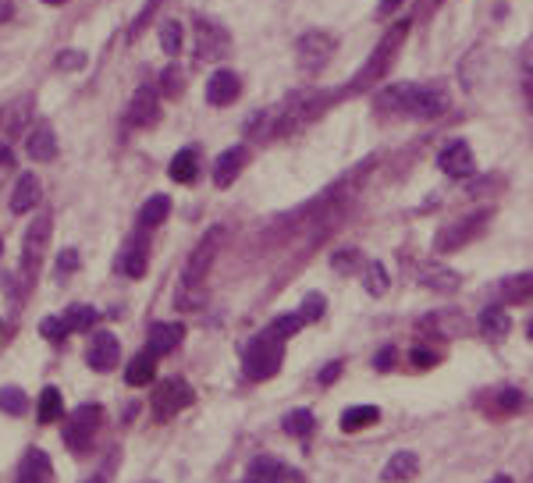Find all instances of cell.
I'll use <instances>...</instances> for the list:
<instances>
[{
    "instance_id": "6da1fadb",
    "label": "cell",
    "mask_w": 533,
    "mask_h": 483,
    "mask_svg": "<svg viewBox=\"0 0 533 483\" xmlns=\"http://www.w3.org/2000/svg\"><path fill=\"white\" fill-rule=\"evenodd\" d=\"M381 111H391V114H406V118H438L445 114V96L438 89H427V86H391L377 96Z\"/></svg>"
},
{
    "instance_id": "7a4b0ae2",
    "label": "cell",
    "mask_w": 533,
    "mask_h": 483,
    "mask_svg": "<svg viewBox=\"0 0 533 483\" xmlns=\"http://www.w3.org/2000/svg\"><path fill=\"white\" fill-rule=\"evenodd\" d=\"M406 32H409V21H398V25H391V29L381 36V43H377V50L370 53V61H366V64L356 71V78L348 82V93H363V89H370L373 82H381V78L391 71L398 50H402V43H406Z\"/></svg>"
},
{
    "instance_id": "3957f363",
    "label": "cell",
    "mask_w": 533,
    "mask_h": 483,
    "mask_svg": "<svg viewBox=\"0 0 533 483\" xmlns=\"http://www.w3.org/2000/svg\"><path fill=\"white\" fill-rule=\"evenodd\" d=\"M281 359H284V338H277L270 327L250 345L246 352V377L253 381H270L277 370H281Z\"/></svg>"
},
{
    "instance_id": "277c9868",
    "label": "cell",
    "mask_w": 533,
    "mask_h": 483,
    "mask_svg": "<svg viewBox=\"0 0 533 483\" xmlns=\"http://www.w3.org/2000/svg\"><path fill=\"white\" fill-rule=\"evenodd\" d=\"M225 239H228V232L217 225V228H210L200 245L193 249V256H189V263H185V274H182V288H200L203 284V277L210 274V266H214V259L221 256V249H225Z\"/></svg>"
},
{
    "instance_id": "5b68a950",
    "label": "cell",
    "mask_w": 533,
    "mask_h": 483,
    "mask_svg": "<svg viewBox=\"0 0 533 483\" xmlns=\"http://www.w3.org/2000/svg\"><path fill=\"white\" fill-rule=\"evenodd\" d=\"M327 107V96L324 93H295L281 103L277 118H274V135H288L295 132L299 125H306L309 118H316L320 111Z\"/></svg>"
},
{
    "instance_id": "8992f818",
    "label": "cell",
    "mask_w": 533,
    "mask_h": 483,
    "mask_svg": "<svg viewBox=\"0 0 533 483\" xmlns=\"http://www.w3.org/2000/svg\"><path fill=\"white\" fill-rule=\"evenodd\" d=\"M100 423H103V409H100V405H82V409H75V413L68 416V423H64V445H68L71 452H86V448L93 445Z\"/></svg>"
},
{
    "instance_id": "52a82bcc",
    "label": "cell",
    "mask_w": 533,
    "mask_h": 483,
    "mask_svg": "<svg viewBox=\"0 0 533 483\" xmlns=\"http://www.w3.org/2000/svg\"><path fill=\"white\" fill-rule=\"evenodd\" d=\"M46 245H50V214H39V217L29 225L25 239H21V270H25V281H29V284H32L36 274H39V263H43V256H46Z\"/></svg>"
},
{
    "instance_id": "ba28073f",
    "label": "cell",
    "mask_w": 533,
    "mask_h": 483,
    "mask_svg": "<svg viewBox=\"0 0 533 483\" xmlns=\"http://www.w3.org/2000/svg\"><path fill=\"white\" fill-rule=\"evenodd\" d=\"M334 46H338V39H334L331 32H324V29H313V32H306V36L295 43L299 68H302V71H320V68L331 61Z\"/></svg>"
},
{
    "instance_id": "9c48e42d",
    "label": "cell",
    "mask_w": 533,
    "mask_h": 483,
    "mask_svg": "<svg viewBox=\"0 0 533 483\" xmlns=\"http://www.w3.org/2000/svg\"><path fill=\"white\" fill-rule=\"evenodd\" d=\"M484 225H488V214H470V217H463V221L441 228L434 249H438V252H455V249H463V245H470V242L477 239V235L484 232Z\"/></svg>"
},
{
    "instance_id": "30bf717a",
    "label": "cell",
    "mask_w": 533,
    "mask_h": 483,
    "mask_svg": "<svg viewBox=\"0 0 533 483\" xmlns=\"http://www.w3.org/2000/svg\"><path fill=\"white\" fill-rule=\"evenodd\" d=\"M185 405H193V391L185 381H164L153 391V416L157 420H171L175 413H182Z\"/></svg>"
},
{
    "instance_id": "8fae6325",
    "label": "cell",
    "mask_w": 533,
    "mask_h": 483,
    "mask_svg": "<svg viewBox=\"0 0 533 483\" xmlns=\"http://www.w3.org/2000/svg\"><path fill=\"white\" fill-rule=\"evenodd\" d=\"M225 50H228V32L200 18L196 21V61H221Z\"/></svg>"
},
{
    "instance_id": "7c38bea8",
    "label": "cell",
    "mask_w": 533,
    "mask_h": 483,
    "mask_svg": "<svg viewBox=\"0 0 533 483\" xmlns=\"http://www.w3.org/2000/svg\"><path fill=\"white\" fill-rule=\"evenodd\" d=\"M239 96H242V78H239L235 71L221 68V71L210 75V82H207V100H210L214 107H228V103H235Z\"/></svg>"
},
{
    "instance_id": "4fadbf2b",
    "label": "cell",
    "mask_w": 533,
    "mask_h": 483,
    "mask_svg": "<svg viewBox=\"0 0 533 483\" xmlns=\"http://www.w3.org/2000/svg\"><path fill=\"white\" fill-rule=\"evenodd\" d=\"M157 118H160V96H157V89L153 86H139L135 96H132V107H128V121L139 125V128H150V125H157Z\"/></svg>"
},
{
    "instance_id": "5bb4252c",
    "label": "cell",
    "mask_w": 533,
    "mask_h": 483,
    "mask_svg": "<svg viewBox=\"0 0 533 483\" xmlns=\"http://www.w3.org/2000/svg\"><path fill=\"white\" fill-rule=\"evenodd\" d=\"M118 356H121V345H118V338H114V334H107V331L93 334L86 359H89V366H93L96 373H107V370H114Z\"/></svg>"
},
{
    "instance_id": "9a60e30c",
    "label": "cell",
    "mask_w": 533,
    "mask_h": 483,
    "mask_svg": "<svg viewBox=\"0 0 533 483\" xmlns=\"http://www.w3.org/2000/svg\"><path fill=\"white\" fill-rule=\"evenodd\" d=\"M438 164H441V171H445L448 178H470L473 168H477L473 150H470L466 143H452V146H445L441 157H438Z\"/></svg>"
},
{
    "instance_id": "2e32d148",
    "label": "cell",
    "mask_w": 533,
    "mask_h": 483,
    "mask_svg": "<svg viewBox=\"0 0 533 483\" xmlns=\"http://www.w3.org/2000/svg\"><path fill=\"white\" fill-rule=\"evenodd\" d=\"M25 153H29L32 160H39V164H46V160L57 157V135H53V128H50L46 121H39V125L25 135Z\"/></svg>"
},
{
    "instance_id": "e0dca14e",
    "label": "cell",
    "mask_w": 533,
    "mask_h": 483,
    "mask_svg": "<svg viewBox=\"0 0 533 483\" xmlns=\"http://www.w3.org/2000/svg\"><path fill=\"white\" fill-rule=\"evenodd\" d=\"M246 160H250V150H246V146H232V150H225V153L217 157V164H214V185L228 189V185L239 178V171L246 168Z\"/></svg>"
},
{
    "instance_id": "ac0fdd59",
    "label": "cell",
    "mask_w": 533,
    "mask_h": 483,
    "mask_svg": "<svg viewBox=\"0 0 533 483\" xmlns=\"http://www.w3.org/2000/svg\"><path fill=\"white\" fill-rule=\"evenodd\" d=\"M182 323H153L150 327V338H146V352L150 356H168L182 345Z\"/></svg>"
},
{
    "instance_id": "d6986e66",
    "label": "cell",
    "mask_w": 533,
    "mask_h": 483,
    "mask_svg": "<svg viewBox=\"0 0 533 483\" xmlns=\"http://www.w3.org/2000/svg\"><path fill=\"white\" fill-rule=\"evenodd\" d=\"M39 200H43L39 178H36V175H21L18 185H14V192H11V210H14V214H29Z\"/></svg>"
},
{
    "instance_id": "ffe728a7",
    "label": "cell",
    "mask_w": 533,
    "mask_h": 483,
    "mask_svg": "<svg viewBox=\"0 0 533 483\" xmlns=\"http://www.w3.org/2000/svg\"><path fill=\"white\" fill-rule=\"evenodd\" d=\"M50 477H53V470H50V459H46L39 448H32V452L21 459L18 483H50Z\"/></svg>"
},
{
    "instance_id": "44dd1931",
    "label": "cell",
    "mask_w": 533,
    "mask_h": 483,
    "mask_svg": "<svg viewBox=\"0 0 533 483\" xmlns=\"http://www.w3.org/2000/svg\"><path fill=\"white\" fill-rule=\"evenodd\" d=\"M416 473H420V459H416L413 452H398V455H391L388 466H384V480L388 483L413 480Z\"/></svg>"
},
{
    "instance_id": "7402d4cb",
    "label": "cell",
    "mask_w": 533,
    "mask_h": 483,
    "mask_svg": "<svg viewBox=\"0 0 533 483\" xmlns=\"http://www.w3.org/2000/svg\"><path fill=\"white\" fill-rule=\"evenodd\" d=\"M168 175L178 182V185H189L196 175H200V157H196V150H178L175 153V160H171V168H168Z\"/></svg>"
},
{
    "instance_id": "603a6c76",
    "label": "cell",
    "mask_w": 533,
    "mask_h": 483,
    "mask_svg": "<svg viewBox=\"0 0 533 483\" xmlns=\"http://www.w3.org/2000/svg\"><path fill=\"white\" fill-rule=\"evenodd\" d=\"M480 331L488 334V338H495V341H502L509 331H512V316L502 309V306H488L484 313H480Z\"/></svg>"
},
{
    "instance_id": "cb8c5ba5",
    "label": "cell",
    "mask_w": 533,
    "mask_h": 483,
    "mask_svg": "<svg viewBox=\"0 0 533 483\" xmlns=\"http://www.w3.org/2000/svg\"><path fill=\"white\" fill-rule=\"evenodd\" d=\"M377 420H381V409H377V405H352V409L341 413V430H345V434H356V430L373 427Z\"/></svg>"
},
{
    "instance_id": "d4e9b609",
    "label": "cell",
    "mask_w": 533,
    "mask_h": 483,
    "mask_svg": "<svg viewBox=\"0 0 533 483\" xmlns=\"http://www.w3.org/2000/svg\"><path fill=\"white\" fill-rule=\"evenodd\" d=\"M153 373H157V356H150V352H139V356L128 363V370H125V381H128L132 388H143V384H150V381H153Z\"/></svg>"
},
{
    "instance_id": "484cf974",
    "label": "cell",
    "mask_w": 533,
    "mask_h": 483,
    "mask_svg": "<svg viewBox=\"0 0 533 483\" xmlns=\"http://www.w3.org/2000/svg\"><path fill=\"white\" fill-rule=\"evenodd\" d=\"M502 299L520 306V302H530L533 299V274H516V277H505L502 281Z\"/></svg>"
},
{
    "instance_id": "4316f807",
    "label": "cell",
    "mask_w": 533,
    "mask_h": 483,
    "mask_svg": "<svg viewBox=\"0 0 533 483\" xmlns=\"http://www.w3.org/2000/svg\"><path fill=\"white\" fill-rule=\"evenodd\" d=\"M168 214H171V200H168V196H153V200L143 203L139 225H143V228H160V225L168 221Z\"/></svg>"
},
{
    "instance_id": "83f0119b",
    "label": "cell",
    "mask_w": 533,
    "mask_h": 483,
    "mask_svg": "<svg viewBox=\"0 0 533 483\" xmlns=\"http://www.w3.org/2000/svg\"><path fill=\"white\" fill-rule=\"evenodd\" d=\"M36 416H39V423H57V420L64 416V398H61L57 388H43L39 405H36Z\"/></svg>"
},
{
    "instance_id": "f1b7e54d",
    "label": "cell",
    "mask_w": 533,
    "mask_h": 483,
    "mask_svg": "<svg viewBox=\"0 0 533 483\" xmlns=\"http://www.w3.org/2000/svg\"><path fill=\"white\" fill-rule=\"evenodd\" d=\"M420 281H423L427 288H438V291H455V288H459V274H452V270H445V266H423V270H420Z\"/></svg>"
},
{
    "instance_id": "f546056e",
    "label": "cell",
    "mask_w": 533,
    "mask_h": 483,
    "mask_svg": "<svg viewBox=\"0 0 533 483\" xmlns=\"http://www.w3.org/2000/svg\"><path fill=\"white\" fill-rule=\"evenodd\" d=\"M25 118H29V100H18V103H11V107L0 114V132H4V135H14V132H21Z\"/></svg>"
},
{
    "instance_id": "4dcf8cb0",
    "label": "cell",
    "mask_w": 533,
    "mask_h": 483,
    "mask_svg": "<svg viewBox=\"0 0 533 483\" xmlns=\"http://www.w3.org/2000/svg\"><path fill=\"white\" fill-rule=\"evenodd\" d=\"M284 477H288L284 466L274 463V459H260V463L250 470V483H288Z\"/></svg>"
},
{
    "instance_id": "1f68e13d",
    "label": "cell",
    "mask_w": 533,
    "mask_h": 483,
    "mask_svg": "<svg viewBox=\"0 0 533 483\" xmlns=\"http://www.w3.org/2000/svg\"><path fill=\"white\" fill-rule=\"evenodd\" d=\"M121 270L128 277H143L146 274V245H128L121 252Z\"/></svg>"
},
{
    "instance_id": "d6a6232c",
    "label": "cell",
    "mask_w": 533,
    "mask_h": 483,
    "mask_svg": "<svg viewBox=\"0 0 533 483\" xmlns=\"http://www.w3.org/2000/svg\"><path fill=\"white\" fill-rule=\"evenodd\" d=\"M64 323H68V331H86L96 323V309L93 306H71L64 313Z\"/></svg>"
},
{
    "instance_id": "836d02e7",
    "label": "cell",
    "mask_w": 533,
    "mask_h": 483,
    "mask_svg": "<svg viewBox=\"0 0 533 483\" xmlns=\"http://www.w3.org/2000/svg\"><path fill=\"white\" fill-rule=\"evenodd\" d=\"M309 430H313V413L295 409V413L284 416V434H291V438H306Z\"/></svg>"
},
{
    "instance_id": "e575fe53",
    "label": "cell",
    "mask_w": 533,
    "mask_h": 483,
    "mask_svg": "<svg viewBox=\"0 0 533 483\" xmlns=\"http://www.w3.org/2000/svg\"><path fill=\"white\" fill-rule=\"evenodd\" d=\"M160 46H164L168 57H178V50H182V25L178 21H164L160 25Z\"/></svg>"
},
{
    "instance_id": "d590c367",
    "label": "cell",
    "mask_w": 533,
    "mask_h": 483,
    "mask_svg": "<svg viewBox=\"0 0 533 483\" xmlns=\"http://www.w3.org/2000/svg\"><path fill=\"white\" fill-rule=\"evenodd\" d=\"M25 409H29V402H25V395H21L18 388H0V413L21 416Z\"/></svg>"
},
{
    "instance_id": "8d00e7d4",
    "label": "cell",
    "mask_w": 533,
    "mask_h": 483,
    "mask_svg": "<svg viewBox=\"0 0 533 483\" xmlns=\"http://www.w3.org/2000/svg\"><path fill=\"white\" fill-rule=\"evenodd\" d=\"M182 86H185V75H182V68H178V64L164 68V75H160V89H164L168 96H182Z\"/></svg>"
},
{
    "instance_id": "74e56055",
    "label": "cell",
    "mask_w": 533,
    "mask_h": 483,
    "mask_svg": "<svg viewBox=\"0 0 533 483\" xmlns=\"http://www.w3.org/2000/svg\"><path fill=\"white\" fill-rule=\"evenodd\" d=\"M39 334L46 338V341H64L71 331H68V323H64V316H46L43 323H39Z\"/></svg>"
},
{
    "instance_id": "f35d334b",
    "label": "cell",
    "mask_w": 533,
    "mask_h": 483,
    "mask_svg": "<svg viewBox=\"0 0 533 483\" xmlns=\"http://www.w3.org/2000/svg\"><path fill=\"white\" fill-rule=\"evenodd\" d=\"M366 291H370V295H384V291H388V274H384L381 263H370V266H366Z\"/></svg>"
},
{
    "instance_id": "ab89813d",
    "label": "cell",
    "mask_w": 533,
    "mask_h": 483,
    "mask_svg": "<svg viewBox=\"0 0 533 483\" xmlns=\"http://www.w3.org/2000/svg\"><path fill=\"white\" fill-rule=\"evenodd\" d=\"M299 327H302V316H299V313H284V316H277V320L270 323V331H274L277 338H284V341H288Z\"/></svg>"
},
{
    "instance_id": "60d3db41",
    "label": "cell",
    "mask_w": 533,
    "mask_h": 483,
    "mask_svg": "<svg viewBox=\"0 0 533 483\" xmlns=\"http://www.w3.org/2000/svg\"><path fill=\"white\" fill-rule=\"evenodd\" d=\"M86 50H64V53H57V68L61 71H78V68H86Z\"/></svg>"
},
{
    "instance_id": "b9f144b4",
    "label": "cell",
    "mask_w": 533,
    "mask_h": 483,
    "mask_svg": "<svg viewBox=\"0 0 533 483\" xmlns=\"http://www.w3.org/2000/svg\"><path fill=\"white\" fill-rule=\"evenodd\" d=\"M320 313H324V295H309V299L302 302V313H299V316H302V323H306V320H316Z\"/></svg>"
},
{
    "instance_id": "7bdbcfd3",
    "label": "cell",
    "mask_w": 533,
    "mask_h": 483,
    "mask_svg": "<svg viewBox=\"0 0 533 483\" xmlns=\"http://www.w3.org/2000/svg\"><path fill=\"white\" fill-rule=\"evenodd\" d=\"M157 7H160V0H150V4L143 7V14H139V18H135V25H132V36H139V29H143V25L153 18V11H157Z\"/></svg>"
},
{
    "instance_id": "ee69618b",
    "label": "cell",
    "mask_w": 533,
    "mask_h": 483,
    "mask_svg": "<svg viewBox=\"0 0 533 483\" xmlns=\"http://www.w3.org/2000/svg\"><path fill=\"white\" fill-rule=\"evenodd\" d=\"M75 263H78L75 249H64V252H61V263H57V270H61V274H68V270H75Z\"/></svg>"
},
{
    "instance_id": "f6af8a7d",
    "label": "cell",
    "mask_w": 533,
    "mask_h": 483,
    "mask_svg": "<svg viewBox=\"0 0 533 483\" xmlns=\"http://www.w3.org/2000/svg\"><path fill=\"white\" fill-rule=\"evenodd\" d=\"M523 100H527V111L533 118V71H523Z\"/></svg>"
},
{
    "instance_id": "bcb514c9",
    "label": "cell",
    "mask_w": 533,
    "mask_h": 483,
    "mask_svg": "<svg viewBox=\"0 0 533 483\" xmlns=\"http://www.w3.org/2000/svg\"><path fill=\"white\" fill-rule=\"evenodd\" d=\"M413 359H416V366H434V363H438V356H434V352H423V348H416Z\"/></svg>"
},
{
    "instance_id": "7dc6e473",
    "label": "cell",
    "mask_w": 533,
    "mask_h": 483,
    "mask_svg": "<svg viewBox=\"0 0 533 483\" xmlns=\"http://www.w3.org/2000/svg\"><path fill=\"white\" fill-rule=\"evenodd\" d=\"M398 4H402V0H381V4H377V14H381V18H388V14H395V11H398Z\"/></svg>"
},
{
    "instance_id": "c3c4849f",
    "label": "cell",
    "mask_w": 533,
    "mask_h": 483,
    "mask_svg": "<svg viewBox=\"0 0 533 483\" xmlns=\"http://www.w3.org/2000/svg\"><path fill=\"white\" fill-rule=\"evenodd\" d=\"M391 359H395V348H384L377 356V370H391Z\"/></svg>"
},
{
    "instance_id": "681fc988",
    "label": "cell",
    "mask_w": 533,
    "mask_h": 483,
    "mask_svg": "<svg viewBox=\"0 0 533 483\" xmlns=\"http://www.w3.org/2000/svg\"><path fill=\"white\" fill-rule=\"evenodd\" d=\"M338 373H341V363H331V366H327V370L320 373V384H331V381H334Z\"/></svg>"
},
{
    "instance_id": "f907efd6",
    "label": "cell",
    "mask_w": 533,
    "mask_h": 483,
    "mask_svg": "<svg viewBox=\"0 0 533 483\" xmlns=\"http://www.w3.org/2000/svg\"><path fill=\"white\" fill-rule=\"evenodd\" d=\"M14 164V157H11V146L7 143H0V168H11Z\"/></svg>"
},
{
    "instance_id": "816d5d0a",
    "label": "cell",
    "mask_w": 533,
    "mask_h": 483,
    "mask_svg": "<svg viewBox=\"0 0 533 483\" xmlns=\"http://www.w3.org/2000/svg\"><path fill=\"white\" fill-rule=\"evenodd\" d=\"M86 483H107V473H93V477H89Z\"/></svg>"
},
{
    "instance_id": "f5cc1de1",
    "label": "cell",
    "mask_w": 533,
    "mask_h": 483,
    "mask_svg": "<svg viewBox=\"0 0 533 483\" xmlns=\"http://www.w3.org/2000/svg\"><path fill=\"white\" fill-rule=\"evenodd\" d=\"M438 4H441V0H423V11H434Z\"/></svg>"
},
{
    "instance_id": "db71d44e",
    "label": "cell",
    "mask_w": 533,
    "mask_h": 483,
    "mask_svg": "<svg viewBox=\"0 0 533 483\" xmlns=\"http://www.w3.org/2000/svg\"><path fill=\"white\" fill-rule=\"evenodd\" d=\"M491 483H512V477H495Z\"/></svg>"
},
{
    "instance_id": "11a10c76",
    "label": "cell",
    "mask_w": 533,
    "mask_h": 483,
    "mask_svg": "<svg viewBox=\"0 0 533 483\" xmlns=\"http://www.w3.org/2000/svg\"><path fill=\"white\" fill-rule=\"evenodd\" d=\"M43 4H50V7H57V4H68V0H43Z\"/></svg>"
},
{
    "instance_id": "9f6ffc18",
    "label": "cell",
    "mask_w": 533,
    "mask_h": 483,
    "mask_svg": "<svg viewBox=\"0 0 533 483\" xmlns=\"http://www.w3.org/2000/svg\"><path fill=\"white\" fill-rule=\"evenodd\" d=\"M530 338H533V323H530Z\"/></svg>"
},
{
    "instance_id": "6f0895ef",
    "label": "cell",
    "mask_w": 533,
    "mask_h": 483,
    "mask_svg": "<svg viewBox=\"0 0 533 483\" xmlns=\"http://www.w3.org/2000/svg\"><path fill=\"white\" fill-rule=\"evenodd\" d=\"M0 249H4V245H0Z\"/></svg>"
}]
</instances>
